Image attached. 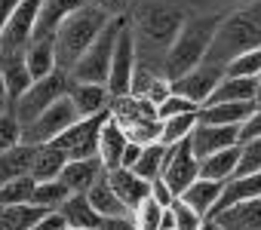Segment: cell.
<instances>
[{"mask_svg": "<svg viewBox=\"0 0 261 230\" xmlns=\"http://www.w3.org/2000/svg\"><path fill=\"white\" fill-rule=\"evenodd\" d=\"M151 199H157L163 209H169V206H172V199H175V193L166 187V181H163V178H154V181H151Z\"/></svg>", "mask_w": 261, "mask_h": 230, "instance_id": "obj_45", "label": "cell"}, {"mask_svg": "<svg viewBox=\"0 0 261 230\" xmlns=\"http://www.w3.org/2000/svg\"><path fill=\"white\" fill-rule=\"evenodd\" d=\"M86 199H89V206L101 215V218H114V215H129L126 212V206L117 199V193L111 190V184H108V172L86 190Z\"/></svg>", "mask_w": 261, "mask_h": 230, "instance_id": "obj_31", "label": "cell"}, {"mask_svg": "<svg viewBox=\"0 0 261 230\" xmlns=\"http://www.w3.org/2000/svg\"><path fill=\"white\" fill-rule=\"evenodd\" d=\"M31 230H68V221L62 218V212H46Z\"/></svg>", "mask_w": 261, "mask_h": 230, "instance_id": "obj_46", "label": "cell"}, {"mask_svg": "<svg viewBox=\"0 0 261 230\" xmlns=\"http://www.w3.org/2000/svg\"><path fill=\"white\" fill-rule=\"evenodd\" d=\"M111 22V16L108 13H101L98 7H92V4H83L80 10H74L65 22H62V28L56 31V65H59V71H65V74H71V68L80 62V55L92 46V40L105 31V25Z\"/></svg>", "mask_w": 261, "mask_h": 230, "instance_id": "obj_3", "label": "cell"}, {"mask_svg": "<svg viewBox=\"0 0 261 230\" xmlns=\"http://www.w3.org/2000/svg\"><path fill=\"white\" fill-rule=\"evenodd\" d=\"M237 163H240V145L237 148H227V151H218L206 160H200V178H209V181H230L237 175Z\"/></svg>", "mask_w": 261, "mask_h": 230, "instance_id": "obj_26", "label": "cell"}, {"mask_svg": "<svg viewBox=\"0 0 261 230\" xmlns=\"http://www.w3.org/2000/svg\"><path fill=\"white\" fill-rule=\"evenodd\" d=\"M221 190H224V184H221V181L197 178V181L181 193V199H185L191 209H197L203 218H209V215H212V209H215V203H218V196H221Z\"/></svg>", "mask_w": 261, "mask_h": 230, "instance_id": "obj_27", "label": "cell"}, {"mask_svg": "<svg viewBox=\"0 0 261 230\" xmlns=\"http://www.w3.org/2000/svg\"><path fill=\"white\" fill-rule=\"evenodd\" d=\"M255 101L261 104V80H258V92H255Z\"/></svg>", "mask_w": 261, "mask_h": 230, "instance_id": "obj_54", "label": "cell"}, {"mask_svg": "<svg viewBox=\"0 0 261 230\" xmlns=\"http://www.w3.org/2000/svg\"><path fill=\"white\" fill-rule=\"evenodd\" d=\"M86 0H40L37 10V25H34V37L31 40H56V31L62 28V22L80 10Z\"/></svg>", "mask_w": 261, "mask_h": 230, "instance_id": "obj_16", "label": "cell"}, {"mask_svg": "<svg viewBox=\"0 0 261 230\" xmlns=\"http://www.w3.org/2000/svg\"><path fill=\"white\" fill-rule=\"evenodd\" d=\"M22 0H0V34H4V28H7V22H10V16Z\"/></svg>", "mask_w": 261, "mask_h": 230, "instance_id": "obj_49", "label": "cell"}, {"mask_svg": "<svg viewBox=\"0 0 261 230\" xmlns=\"http://www.w3.org/2000/svg\"><path fill=\"white\" fill-rule=\"evenodd\" d=\"M255 107H258V101L203 104V107H200V123H206V126H243Z\"/></svg>", "mask_w": 261, "mask_h": 230, "instance_id": "obj_21", "label": "cell"}, {"mask_svg": "<svg viewBox=\"0 0 261 230\" xmlns=\"http://www.w3.org/2000/svg\"><path fill=\"white\" fill-rule=\"evenodd\" d=\"M92 7H98L101 13H108L111 19H126L129 7H133V0H89Z\"/></svg>", "mask_w": 261, "mask_h": 230, "instance_id": "obj_43", "label": "cell"}, {"mask_svg": "<svg viewBox=\"0 0 261 230\" xmlns=\"http://www.w3.org/2000/svg\"><path fill=\"white\" fill-rule=\"evenodd\" d=\"M160 230H178V227H175V221H172V212H169V209L163 212V224H160Z\"/></svg>", "mask_w": 261, "mask_h": 230, "instance_id": "obj_52", "label": "cell"}, {"mask_svg": "<svg viewBox=\"0 0 261 230\" xmlns=\"http://www.w3.org/2000/svg\"><path fill=\"white\" fill-rule=\"evenodd\" d=\"M255 46H261V0L243 4V10L224 13L206 62L227 71V65L233 59H240L243 52H249Z\"/></svg>", "mask_w": 261, "mask_h": 230, "instance_id": "obj_1", "label": "cell"}, {"mask_svg": "<svg viewBox=\"0 0 261 230\" xmlns=\"http://www.w3.org/2000/svg\"><path fill=\"white\" fill-rule=\"evenodd\" d=\"M37 10H40V0H22V4L13 10L4 34H0V55H22L25 52V46L34 37Z\"/></svg>", "mask_w": 261, "mask_h": 230, "instance_id": "obj_12", "label": "cell"}, {"mask_svg": "<svg viewBox=\"0 0 261 230\" xmlns=\"http://www.w3.org/2000/svg\"><path fill=\"white\" fill-rule=\"evenodd\" d=\"M68 230H74V227H68Z\"/></svg>", "mask_w": 261, "mask_h": 230, "instance_id": "obj_55", "label": "cell"}, {"mask_svg": "<svg viewBox=\"0 0 261 230\" xmlns=\"http://www.w3.org/2000/svg\"><path fill=\"white\" fill-rule=\"evenodd\" d=\"M105 175V166L98 157H89V160H68L59 181L71 190V193H86L98 178Z\"/></svg>", "mask_w": 261, "mask_h": 230, "instance_id": "obj_19", "label": "cell"}, {"mask_svg": "<svg viewBox=\"0 0 261 230\" xmlns=\"http://www.w3.org/2000/svg\"><path fill=\"white\" fill-rule=\"evenodd\" d=\"M163 206L157 203V199H145L136 212H133V221H136V230H160V224H163Z\"/></svg>", "mask_w": 261, "mask_h": 230, "instance_id": "obj_38", "label": "cell"}, {"mask_svg": "<svg viewBox=\"0 0 261 230\" xmlns=\"http://www.w3.org/2000/svg\"><path fill=\"white\" fill-rule=\"evenodd\" d=\"M108 184H111V190L117 193V199L126 206L129 215H133V212L151 196V181L139 178L133 169H111V172H108Z\"/></svg>", "mask_w": 261, "mask_h": 230, "instance_id": "obj_15", "label": "cell"}, {"mask_svg": "<svg viewBox=\"0 0 261 230\" xmlns=\"http://www.w3.org/2000/svg\"><path fill=\"white\" fill-rule=\"evenodd\" d=\"M10 110V95H7V83H4V74H0V113Z\"/></svg>", "mask_w": 261, "mask_h": 230, "instance_id": "obj_51", "label": "cell"}, {"mask_svg": "<svg viewBox=\"0 0 261 230\" xmlns=\"http://www.w3.org/2000/svg\"><path fill=\"white\" fill-rule=\"evenodd\" d=\"M200 230H224V227H221V224H218L215 218H206V221L200 224Z\"/></svg>", "mask_w": 261, "mask_h": 230, "instance_id": "obj_53", "label": "cell"}, {"mask_svg": "<svg viewBox=\"0 0 261 230\" xmlns=\"http://www.w3.org/2000/svg\"><path fill=\"white\" fill-rule=\"evenodd\" d=\"M237 145H240V126H206V123H200L191 132V148H194L197 160H206V157L227 151V148H237Z\"/></svg>", "mask_w": 261, "mask_h": 230, "instance_id": "obj_14", "label": "cell"}, {"mask_svg": "<svg viewBox=\"0 0 261 230\" xmlns=\"http://www.w3.org/2000/svg\"><path fill=\"white\" fill-rule=\"evenodd\" d=\"M59 212L68 221V227H74V230H98V224H101V215L89 206L86 193H71Z\"/></svg>", "mask_w": 261, "mask_h": 230, "instance_id": "obj_24", "label": "cell"}, {"mask_svg": "<svg viewBox=\"0 0 261 230\" xmlns=\"http://www.w3.org/2000/svg\"><path fill=\"white\" fill-rule=\"evenodd\" d=\"M98 230H136L133 215H114V218H101Z\"/></svg>", "mask_w": 261, "mask_h": 230, "instance_id": "obj_47", "label": "cell"}, {"mask_svg": "<svg viewBox=\"0 0 261 230\" xmlns=\"http://www.w3.org/2000/svg\"><path fill=\"white\" fill-rule=\"evenodd\" d=\"M46 209L28 203V206H0V230H31Z\"/></svg>", "mask_w": 261, "mask_h": 230, "instance_id": "obj_33", "label": "cell"}, {"mask_svg": "<svg viewBox=\"0 0 261 230\" xmlns=\"http://www.w3.org/2000/svg\"><path fill=\"white\" fill-rule=\"evenodd\" d=\"M252 138H261V104L249 113V120L240 126V145L243 141H252Z\"/></svg>", "mask_w": 261, "mask_h": 230, "instance_id": "obj_44", "label": "cell"}, {"mask_svg": "<svg viewBox=\"0 0 261 230\" xmlns=\"http://www.w3.org/2000/svg\"><path fill=\"white\" fill-rule=\"evenodd\" d=\"M34 187H37V181L31 175L7 181L4 187H0V206H28L34 199Z\"/></svg>", "mask_w": 261, "mask_h": 230, "instance_id": "obj_36", "label": "cell"}, {"mask_svg": "<svg viewBox=\"0 0 261 230\" xmlns=\"http://www.w3.org/2000/svg\"><path fill=\"white\" fill-rule=\"evenodd\" d=\"M68 98L77 107L80 120L83 117H98V113H108V107H111V92L101 83H74L71 80Z\"/></svg>", "mask_w": 261, "mask_h": 230, "instance_id": "obj_18", "label": "cell"}, {"mask_svg": "<svg viewBox=\"0 0 261 230\" xmlns=\"http://www.w3.org/2000/svg\"><path fill=\"white\" fill-rule=\"evenodd\" d=\"M224 77V68H218V65H209V62H203V65H197L194 71H188V74H181V77H175L172 80V92L175 95H185V98H191L194 104H206V98L212 95V89L218 86V80Z\"/></svg>", "mask_w": 261, "mask_h": 230, "instance_id": "obj_13", "label": "cell"}, {"mask_svg": "<svg viewBox=\"0 0 261 230\" xmlns=\"http://www.w3.org/2000/svg\"><path fill=\"white\" fill-rule=\"evenodd\" d=\"M68 157L56 148V145H40L34 151V163H31V178L34 181H56L65 169Z\"/></svg>", "mask_w": 261, "mask_h": 230, "instance_id": "obj_29", "label": "cell"}, {"mask_svg": "<svg viewBox=\"0 0 261 230\" xmlns=\"http://www.w3.org/2000/svg\"><path fill=\"white\" fill-rule=\"evenodd\" d=\"M185 10L175 7V4H166V0H145L136 13V22H133V34H136V43H148L151 49H166L172 46L175 34L181 31L185 25Z\"/></svg>", "mask_w": 261, "mask_h": 230, "instance_id": "obj_4", "label": "cell"}, {"mask_svg": "<svg viewBox=\"0 0 261 230\" xmlns=\"http://www.w3.org/2000/svg\"><path fill=\"white\" fill-rule=\"evenodd\" d=\"M0 74H4V83H7V95H10V107L28 92V86L34 83L28 68H25V59L22 55H4V68H0Z\"/></svg>", "mask_w": 261, "mask_h": 230, "instance_id": "obj_28", "label": "cell"}, {"mask_svg": "<svg viewBox=\"0 0 261 230\" xmlns=\"http://www.w3.org/2000/svg\"><path fill=\"white\" fill-rule=\"evenodd\" d=\"M126 19H111L105 25V31L92 40V46L80 55V62L71 68V80L74 83H108V71H111V55L117 46V37L123 31Z\"/></svg>", "mask_w": 261, "mask_h": 230, "instance_id": "obj_6", "label": "cell"}, {"mask_svg": "<svg viewBox=\"0 0 261 230\" xmlns=\"http://www.w3.org/2000/svg\"><path fill=\"white\" fill-rule=\"evenodd\" d=\"M191 4H197V7H233V4H252V0H191Z\"/></svg>", "mask_w": 261, "mask_h": 230, "instance_id": "obj_50", "label": "cell"}, {"mask_svg": "<svg viewBox=\"0 0 261 230\" xmlns=\"http://www.w3.org/2000/svg\"><path fill=\"white\" fill-rule=\"evenodd\" d=\"M261 196V172H249V175H233L230 181H224V190L212 209L209 218H218L221 212H227L230 206H240L246 199H258Z\"/></svg>", "mask_w": 261, "mask_h": 230, "instance_id": "obj_17", "label": "cell"}, {"mask_svg": "<svg viewBox=\"0 0 261 230\" xmlns=\"http://www.w3.org/2000/svg\"><path fill=\"white\" fill-rule=\"evenodd\" d=\"M215 221L224 230H261V196L258 199H246L240 206H230Z\"/></svg>", "mask_w": 261, "mask_h": 230, "instance_id": "obj_25", "label": "cell"}, {"mask_svg": "<svg viewBox=\"0 0 261 230\" xmlns=\"http://www.w3.org/2000/svg\"><path fill=\"white\" fill-rule=\"evenodd\" d=\"M227 74H233V77H261V46H255V49L243 52L240 59H233L227 65Z\"/></svg>", "mask_w": 261, "mask_h": 230, "instance_id": "obj_40", "label": "cell"}, {"mask_svg": "<svg viewBox=\"0 0 261 230\" xmlns=\"http://www.w3.org/2000/svg\"><path fill=\"white\" fill-rule=\"evenodd\" d=\"M80 120L77 107L71 104V98H59L56 104H49L37 120H31L28 126H22V145H31V148H40V145H49L56 141L62 132H68L74 123Z\"/></svg>", "mask_w": 261, "mask_h": 230, "instance_id": "obj_8", "label": "cell"}, {"mask_svg": "<svg viewBox=\"0 0 261 230\" xmlns=\"http://www.w3.org/2000/svg\"><path fill=\"white\" fill-rule=\"evenodd\" d=\"M249 172H261V138H252V141L240 145L237 175H249Z\"/></svg>", "mask_w": 261, "mask_h": 230, "instance_id": "obj_41", "label": "cell"}, {"mask_svg": "<svg viewBox=\"0 0 261 230\" xmlns=\"http://www.w3.org/2000/svg\"><path fill=\"white\" fill-rule=\"evenodd\" d=\"M142 148H145V145H136V141H129V145H126V151H123L120 169H133V166L139 163V157H142Z\"/></svg>", "mask_w": 261, "mask_h": 230, "instance_id": "obj_48", "label": "cell"}, {"mask_svg": "<svg viewBox=\"0 0 261 230\" xmlns=\"http://www.w3.org/2000/svg\"><path fill=\"white\" fill-rule=\"evenodd\" d=\"M136 68H139V43H136V34H133V25H123L120 37H117V46H114V55H111V71H108V92L111 98H120V95H129L133 92V77H136Z\"/></svg>", "mask_w": 261, "mask_h": 230, "instance_id": "obj_9", "label": "cell"}, {"mask_svg": "<svg viewBox=\"0 0 261 230\" xmlns=\"http://www.w3.org/2000/svg\"><path fill=\"white\" fill-rule=\"evenodd\" d=\"M105 120H108V113H98V117H83V120H77L68 132H62L56 141H49V145H56L68 160H89V157H98V132H101V126H105Z\"/></svg>", "mask_w": 261, "mask_h": 230, "instance_id": "obj_10", "label": "cell"}, {"mask_svg": "<svg viewBox=\"0 0 261 230\" xmlns=\"http://www.w3.org/2000/svg\"><path fill=\"white\" fill-rule=\"evenodd\" d=\"M108 113H111V120L126 132L129 141H136V145H154V141H160L157 107L148 98H139V95L111 98Z\"/></svg>", "mask_w": 261, "mask_h": 230, "instance_id": "obj_5", "label": "cell"}, {"mask_svg": "<svg viewBox=\"0 0 261 230\" xmlns=\"http://www.w3.org/2000/svg\"><path fill=\"white\" fill-rule=\"evenodd\" d=\"M221 19H224V13H200V16L185 19L181 31L175 34V40H172V46L166 49V59H163V65H166L163 74L169 80H175V77H181V74H188V71H194L197 65L206 62Z\"/></svg>", "mask_w": 261, "mask_h": 230, "instance_id": "obj_2", "label": "cell"}, {"mask_svg": "<svg viewBox=\"0 0 261 230\" xmlns=\"http://www.w3.org/2000/svg\"><path fill=\"white\" fill-rule=\"evenodd\" d=\"M191 110H200V104H194L191 98L172 92L163 104H157V120H169V117H178V113H191Z\"/></svg>", "mask_w": 261, "mask_h": 230, "instance_id": "obj_42", "label": "cell"}, {"mask_svg": "<svg viewBox=\"0 0 261 230\" xmlns=\"http://www.w3.org/2000/svg\"><path fill=\"white\" fill-rule=\"evenodd\" d=\"M71 196V190L56 178V181H37V187H34V206H40V209H46V212H59L62 206H65V199Z\"/></svg>", "mask_w": 261, "mask_h": 230, "instance_id": "obj_35", "label": "cell"}, {"mask_svg": "<svg viewBox=\"0 0 261 230\" xmlns=\"http://www.w3.org/2000/svg\"><path fill=\"white\" fill-rule=\"evenodd\" d=\"M126 145H129L126 132L111 120V113H108V120H105V126H101V132H98V160H101L105 172L120 169V160H123Z\"/></svg>", "mask_w": 261, "mask_h": 230, "instance_id": "obj_22", "label": "cell"}, {"mask_svg": "<svg viewBox=\"0 0 261 230\" xmlns=\"http://www.w3.org/2000/svg\"><path fill=\"white\" fill-rule=\"evenodd\" d=\"M160 178L166 181V187L181 196L197 178H200V160L194 157V148H191V138L188 141H178L172 148H166V160H163V172Z\"/></svg>", "mask_w": 261, "mask_h": 230, "instance_id": "obj_11", "label": "cell"}, {"mask_svg": "<svg viewBox=\"0 0 261 230\" xmlns=\"http://www.w3.org/2000/svg\"><path fill=\"white\" fill-rule=\"evenodd\" d=\"M34 151L31 145H19L7 154H0V187L7 181H16L22 175H31V163H34Z\"/></svg>", "mask_w": 261, "mask_h": 230, "instance_id": "obj_30", "label": "cell"}, {"mask_svg": "<svg viewBox=\"0 0 261 230\" xmlns=\"http://www.w3.org/2000/svg\"><path fill=\"white\" fill-rule=\"evenodd\" d=\"M68 89H71V74H65V71H53L49 77L34 80V83L28 86V92L13 104V113L19 117L22 126H28L31 120L40 117V113H43L49 104H56L59 98H65Z\"/></svg>", "mask_w": 261, "mask_h": 230, "instance_id": "obj_7", "label": "cell"}, {"mask_svg": "<svg viewBox=\"0 0 261 230\" xmlns=\"http://www.w3.org/2000/svg\"><path fill=\"white\" fill-rule=\"evenodd\" d=\"M197 126H200V110H191V113H178V117L160 120V145L172 148L178 141H188Z\"/></svg>", "mask_w": 261, "mask_h": 230, "instance_id": "obj_32", "label": "cell"}, {"mask_svg": "<svg viewBox=\"0 0 261 230\" xmlns=\"http://www.w3.org/2000/svg\"><path fill=\"white\" fill-rule=\"evenodd\" d=\"M19 145H22V123L10 107V110L0 113V154H7V151H13Z\"/></svg>", "mask_w": 261, "mask_h": 230, "instance_id": "obj_37", "label": "cell"}, {"mask_svg": "<svg viewBox=\"0 0 261 230\" xmlns=\"http://www.w3.org/2000/svg\"><path fill=\"white\" fill-rule=\"evenodd\" d=\"M22 59H25V68H28L31 80H43L53 71H59V65H56V43L53 40H31L25 46Z\"/></svg>", "mask_w": 261, "mask_h": 230, "instance_id": "obj_23", "label": "cell"}, {"mask_svg": "<svg viewBox=\"0 0 261 230\" xmlns=\"http://www.w3.org/2000/svg\"><path fill=\"white\" fill-rule=\"evenodd\" d=\"M258 92V77H233L224 71V77L218 80V86L212 89V95L206 98V104H230V101H255Z\"/></svg>", "mask_w": 261, "mask_h": 230, "instance_id": "obj_20", "label": "cell"}, {"mask_svg": "<svg viewBox=\"0 0 261 230\" xmlns=\"http://www.w3.org/2000/svg\"><path fill=\"white\" fill-rule=\"evenodd\" d=\"M169 212H172V221H175V227H178V230H200V224L206 221V218H203L197 209H191L181 196H175V199H172Z\"/></svg>", "mask_w": 261, "mask_h": 230, "instance_id": "obj_39", "label": "cell"}, {"mask_svg": "<svg viewBox=\"0 0 261 230\" xmlns=\"http://www.w3.org/2000/svg\"><path fill=\"white\" fill-rule=\"evenodd\" d=\"M163 160H166V145H160V141L145 145L139 163L133 166V172H136L139 178H145V181H154V178H160V172H163Z\"/></svg>", "mask_w": 261, "mask_h": 230, "instance_id": "obj_34", "label": "cell"}]
</instances>
